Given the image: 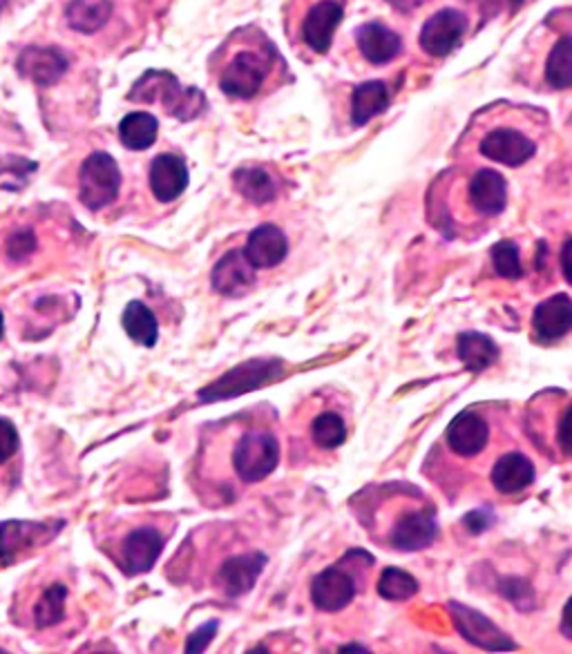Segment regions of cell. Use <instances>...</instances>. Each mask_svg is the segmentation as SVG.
Returning <instances> with one entry per match:
<instances>
[{
  "label": "cell",
  "instance_id": "obj_1",
  "mask_svg": "<svg viewBox=\"0 0 572 654\" xmlns=\"http://www.w3.org/2000/svg\"><path fill=\"white\" fill-rule=\"evenodd\" d=\"M128 101L132 103H163L168 114L177 117L179 121H190L204 112L207 99L202 90L188 88L183 90L174 74L148 70L128 92Z\"/></svg>",
  "mask_w": 572,
  "mask_h": 654
},
{
  "label": "cell",
  "instance_id": "obj_2",
  "mask_svg": "<svg viewBox=\"0 0 572 654\" xmlns=\"http://www.w3.org/2000/svg\"><path fill=\"white\" fill-rule=\"evenodd\" d=\"M278 57L280 54L273 50V46L269 41L260 50L258 48L240 50L229 61V66L224 68V72L220 77L222 92L233 99H242V101L258 97L275 70Z\"/></svg>",
  "mask_w": 572,
  "mask_h": 654
},
{
  "label": "cell",
  "instance_id": "obj_3",
  "mask_svg": "<svg viewBox=\"0 0 572 654\" xmlns=\"http://www.w3.org/2000/svg\"><path fill=\"white\" fill-rule=\"evenodd\" d=\"M63 527V521H3L0 523V565L10 567L30 559V554L50 545Z\"/></svg>",
  "mask_w": 572,
  "mask_h": 654
},
{
  "label": "cell",
  "instance_id": "obj_4",
  "mask_svg": "<svg viewBox=\"0 0 572 654\" xmlns=\"http://www.w3.org/2000/svg\"><path fill=\"white\" fill-rule=\"evenodd\" d=\"M280 465V443L267 429L247 431L233 452V467L242 483L253 485L269 479Z\"/></svg>",
  "mask_w": 572,
  "mask_h": 654
},
{
  "label": "cell",
  "instance_id": "obj_5",
  "mask_svg": "<svg viewBox=\"0 0 572 654\" xmlns=\"http://www.w3.org/2000/svg\"><path fill=\"white\" fill-rule=\"evenodd\" d=\"M284 371L280 360H247L244 364H238L209 386H204L198 395L200 402H220L231 400L238 395H244L249 391L262 389L275 378H280Z\"/></svg>",
  "mask_w": 572,
  "mask_h": 654
},
{
  "label": "cell",
  "instance_id": "obj_6",
  "mask_svg": "<svg viewBox=\"0 0 572 654\" xmlns=\"http://www.w3.org/2000/svg\"><path fill=\"white\" fill-rule=\"evenodd\" d=\"M121 190V170L108 152H92L79 170V199L90 210H103Z\"/></svg>",
  "mask_w": 572,
  "mask_h": 654
},
{
  "label": "cell",
  "instance_id": "obj_7",
  "mask_svg": "<svg viewBox=\"0 0 572 654\" xmlns=\"http://www.w3.org/2000/svg\"><path fill=\"white\" fill-rule=\"evenodd\" d=\"M344 0H315L300 21L302 43L315 54H327L331 50L335 30L344 21Z\"/></svg>",
  "mask_w": 572,
  "mask_h": 654
},
{
  "label": "cell",
  "instance_id": "obj_8",
  "mask_svg": "<svg viewBox=\"0 0 572 654\" xmlns=\"http://www.w3.org/2000/svg\"><path fill=\"white\" fill-rule=\"evenodd\" d=\"M465 32H468V19L461 12L441 10L425 21L419 43L425 54L443 59V57H450L461 46Z\"/></svg>",
  "mask_w": 572,
  "mask_h": 654
},
{
  "label": "cell",
  "instance_id": "obj_9",
  "mask_svg": "<svg viewBox=\"0 0 572 654\" xmlns=\"http://www.w3.org/2000/svg\"><path fill=\"white\" fill-rule=\"evenodd\" d=\"M479 150H481V154L485 159H490L494 163L519 168V165L528 163L534 157L536 145L521 130H514V128H494V130H490L481 139Z\"/></svg>",
  "mask_w": 572,
  "mask_h": 654
},
{
  "label": "cell",
  "instance_id": "obj_10",
  "mask_svg": "<svg viewBox=\"0 0 572 654\" xmlns=\"http://www.w3.org/2000/svg\"><path fill=\"white\" fill-rule=\"evenodd\" d=\"M70 68V59L59 48H26L19 54L17 70L39 88H50L63 79Z\"/></svg>",
  "mask_w": 572,
  "mask_h": 654
},
{
  "label": "cell",
  "instance_id": "obj_11",
  "mask_svg": "<svg viewBox=\"0 0 572 654\" xmlns=\"http://www.w3.org/2000/svg\"><path fill=\"white\" fill-rule=\"evenodd\" d=\"M445 441L456 456L474 459L490 443V424L479 413L463 411L450 422L445 431Z\"/></svg>",
  "mask_w": 572,
  "mask_h": 654
},
{
  "label": "cell",
  "instance_id": "obj_12",
  "mask_svg": "<svg viewBox=\"0 0 572 654\" xmlns=\"http://www.w3.org/2000/svg\"><path fill=\"white\" fill-rule=\"evenodd\" d=\"M439 536V523L432 512L410 510L405 512L390 534V543L399 552H421L428 550Z\"/></svg>",
  "mask_w": 572,
  "mask_h": 654
},
{
  "label": "cell",
  "instance_id": "obj_13",
  "mask_svg": "<svg viewBox=\"0 0 572 654\" xmlns=\"http://www.w3.org/2000/svg\"><path fill=\"white\" fill-rule=\"evenodd\" d=\"M255 266L247 260L244 251H229L213 269L211 284L224 298H242L255 284Z\"/></svg>",
  "mask_w": 572,
  "mask_h": 654
},
{
  "label": "cell",
  "instance_id": "obj_14",
  "mask_svg": "<svg viewBox=\"0 0 572 654\" xmlns=\"http://www.w3.org/2000/svg\"><path fill=\"white\" fill-rule=\"evenodd\" d=\"M355 596L353 576L340 567L322 570L311 583V601L320 612H340Z\"/></svg>",
  "mask_w": 572,
  "mask_h": 654
},
{
  "label": "cell",
  "instance_id": "obj_15",
  "mask_svg": "<svg viewBox=\"0 0 572 654\" xmlns=\"http://www.w3.org/2000/svg\"><path fill=\"white\" fill-rule=\"evenodd\" d=\"M264 567H267V556L260 552L231 556L222 563L218 572V585L224 590L227 596L238 598L242 594H249L255 587Z\"/></svg>",
  "mask_w": 572,
  "mask_h": 654
},
{
  "label": "cell",
  "instance_id": "obj_16",
  "mask_svg": "<svg viewBox=\"0 0 572 654\" xmlns=\"http://www.w3.org/2000/svg\"><path fill=\"white\" fill-rule=\"evenodd\" d=\"M163 536L154 527H139L123 543V570L128 576L145 574L154 567L163 552Z\"/></svg>",
  "mask_w": 572,
  "mask_h": 654
},
{
  "label": "cell",
  "instance_id": "obj_17",
  "mask_svg": "<svg viewBox=\"0 0 572 654\" xmlns=\"http://www.w3.org/2000/svg\"><path fill=\"white\" fill-rule=\"evenodd\" d=\"M360 54L373 66H388L403 52V39L388 26L371 21L355 30Z\"/></svg>",
  "mask_w": 572,
  "mask_h": 654
},
{
  "label": "cell",
  "instance_id": "obj_18",
  "mask_svg": "<svg viewBox=\"0 0 572 654\" xmlns=\"http://www.w3.org/2000/svg\"><path fill=\"white\" fill-rule=\"evenodd\" d=\"M468 194L479 214L496 217L508 208V181L492 168H483L470 179Z\"/></svg>",
  "mask_w": 572,
  "mask_h": 654
},
{
  "label": "cell",
  "instance_id": "obj_19",
  "mask_svg": "<svg viewBox=\"0 0 572 654\" xmlns=\"http://www.w3.org/2000/svg\"><path fill=\"white\" fill-rule=\"evenodd\" d=\"M534 333L541 342H556L572 331V300L563 293L548 298L534 309Z\"/></svg>",
  "mask_w": 572,
  "mask_h": 654
},
{
  "label": "cell",
  "instance_id": "obj_20",
  "mask_svg": "<svg viewBox=\"0 0 572 654\" xmlns=\"http://www.w3.org/2000/svg\"><path fill=\"white\" fill-rule=\"evenodd\" d=\"M454 621L459 625V632L470 641L485 650H512L514 643L508 638L494 623H490L483 614H479L472 607H465L461 603H452Z\"/></svg>",
  "mask_w": 572,
  "mask_h": 654
},
{
  "label": "cell",
  "instance_id": "obj_21",
  "mask_svg": "<svg viewBox=\"0 0 572 654\" xmlns=\"http://www.w3.org/2000/svg\"><path fill=\"white\" fill-rule=\"evenodd\" d=\"M287 253H289L287 235L273 224L258 227L249 235L244 246V255L255 269H275L278 264L287 260Z\"/></svg>",
  "mask_w": 572,
  "mask_h": 654
},
{
  "label": "cell",
  "instance_id": "obj_22",
  "mask_svg": "<svg viewBox=\"0 0 572 654\" xmlns=\"http://www.w3.org/2000/svg\"><path fill=\"white\" fill-rule=\"evenodd\" d=\"M150 188L163 203L179 199L188 188V168L183 159L177 154H159L150 165Z\"/></svg>",
  "mask_w": 572,
  "mask_h": 654
},
{
  "label": "cell",
  "instance_id": "obj_23",
  "mask_svg": "<svg viewBox=\"0 0 572 654\" xmlns=\"http://www.w3.org/2000/svg\"><path fill=\"white\" fill-rule=\"evenodd\" d=\"M490 481L499 494H505V496L519 494L534 483V465L528 456L519 452L505 454L494 463Z\"/></svg>",
  "mask_w": 572,
  "mask_h": 654
},
{
  "label": "cell",
  "instance_id": "obj_24",
  "mask_svg": "<svg viewBox=\"0 0 572 654\" xmlns=\"http://www.w3.org/2000/svg\"><path fill=\"white\" fill-rule=\"evenodd\" d=\"M390 105V90L383 81L360 83L351 94V123L355 128L383 114Z\"/></svg>",
  "mask_w": 572,
  "mask_h": 654
},
{
  "label": "cell",
  "instance_id": "obj_25",
  "mask_svg": "<svg viewBox=\"0 0 572 654\" xmlns=\"http://www.w3.org/2000/svg\"><path fill=\"white\" fill-rule=\"evenodd\" d=\"M456 353H459V360L465 364V369L472 373H481L499 360V349L494 340L476 331H465L459 335Z\"/></svg>",
  "mask_w": 572,
  "mask_h": 654
},
{
  "label": "cell",
  "instance_id": "obj_26",
  "mask_svg": "<svg viewBox=\"0 0 572 654\" xmlns=\"http://www.w3.org/2000/svg\"><path fill=\"white\" fill-rule=\"evenodd\" d=\"M112 17L110 0H72L66 10L68 26L81 34L99 32Z\"/></svg>",
  "mask_w": 572,
  "mask_h": 654
},
{
  "label": "cell",
  "instance_id": "obj_27",
  "mask_svg": "<svg viewBox=\"0 0 572 654\" xmlns=\"http://www.w3.org/2000/svg\"><path fill=\"white\" fill-rule=\"evenodd\" d=\"M123 331L128 333V338L139 344V346H148L152 349L159 340V322L154 318V313L139 300H132L126 311H123Z\"/></svg>",
  "mask_w": 572,
  "mask_h": 654
},
{
  "label": "cell",
  "instance_id": "obj_28",
  "mask_svg": "<svg viewBox=\"0 0 572 654\" xmlns=\"http://www.w3.org/2000/svg\"><path fill=\"white\" fill-rule=\"evenodd\" d=\"M159 134V121L148 112H130L119 123V139L128 150H148Z\"/></svg>",
  "mask_w": 572,
  "mask_h": 654
},
{
  "label": "cell",
  "instance_id": "obj_29",
  "mask_svg": "<svg viewBox=\"0 0 572 654\" xmlns=\"http://www.w3.org/2000/svg\"><path fill=\"white\" fill-rule=\"evenodd\" d=\"M233 183H235L238 192L255 205L271 203L278 194V185H275L273 177L262 168H240L233 174Z\"/></svg>",
  "mask_w": 572,
  "mask_h": 654
},
{
  "label": "cell",
  "instance_id": "obj_30",
  "mask_svg": "<svg viewBox=\"0 0 572 654\" xmlns=\"http://www.w3.org/2000/svg\"><path fill=\"white\" fill-rule=\"evenodd\" d=\"M545 83L552 90L572 88V34L561 37L545 61Z\"/></svg>",
  "mask_w": 572,
  "mask_h": 654
},
{
  "label": "cell",
  "instance_id": "obj_31",
  "mask_svg": "<svg viewBox=\"0 0 572 654\" xmlns=\"http://www.w3.org/2000/svg\"><path fill=\"white\" fill-rule=\"evenodd\" d=\"M66 601H68V587L61 583L50 585L39 603L34 605V623L39 630H48L52 625H59L66 618Z\"/></svg>",
  "mask_w": 572,
  "mask_h": 654
},
{
  "label": "cell",
  "instance_id": "obj_32",
  "mask_svg": "<svg viewBox=\"0 0 572 654\" xmlns=\"http://www.w3.org/2000/svg\"><path fill=\"white\" fill-rule=\"evenodd\" d=\"M311 439L320 450H338L347 443V424L335 411H324L311 424Z\"/></svg>",
  "mask_w": 572,
  "mask_h": 654
},
{
  "label": "cell",
  "instance_id": "obj_33",
  "mask_svg": "<svg viewBox=\"0 0 572 654\" xmlns=\"http://www.w3.org/2000/svg\"><path fill=\"white\" fill-rule=\"evenodd\" d=\"M419 592V581L399 567H388L380 574L378 594L388 601H408Z\"/></svg>",
  "mask_w": 572,
  "mask_h": 654
},
{
  "label": "cell",
  "instance_id": "obj_34",
  "mask_svg": "<svg viewBox=\"0 0 572 654\" xmlns=\"http://www.w3.org/2000/svg\"><path fill=\"white\" fill-rule=\"evenodd\" d=\"M37 170H39V165L34 161H28L21 157L0 159V188L21 190L23 185H28L30 174Z\"/></svg>",
  "mask_w": 572,
  "mask_h": 654
},
{
  "label": "cell",
  "instance_id": "obj_35",
  "mask_svg": "<svg viewBox=\"0 0 572 654\" xmlns=\"http://www.w3.org/2000/svg\"><path fill=\"white\" fill-rule=\"evenodd\" d=\"M492 264L499 278L503 280H519L523 278V266H521V258H519V249L514 242H499L492 249Z\"/></svg>",
  "mask_w": 572,
  "mask_h": 654
},
{
  "label": "cell",
  "instance_id": "obj_36",
  "mask_svg": "<svg viewBox=\"0 0 572 654\" xmlns=\"http://www.w3.org/2000/svg\"><path fill=\"white\" fill-rule=\"evenodd\" d=\"M21 447V439H19V431L17 426L0 417V465H6L10 459H14L19 454Z\"/></svg>",
  "mask_w": 572,
  "mask_h": 654
},
{
  "label": "cell",
  "instance_id": "obj_37",
  "mask_svg": "<svg viewBox=\"0 0 572 654\" xmlns=\"http://www.w3.org/2000/svg\"><path fill=\"white\" fill-rule=\"evenodd\" d=\"M8 258L14 260V262H26L34 251H37V238L32 231H21V233H14L10 240H8Z\"/></svg>",
  "mask_w": 572,
  "mask_h": 654
},
{
  "label": "cell",
  "instance_id": "obj_38",
  "mask_svg": "<svg viewBox=\"0 0 572 654\" xmlns=\"http://www.w3.org/2000/svg\"><path fill=\"white\" fill-rule=\"evenodd\" d=\"M218 627H220V621H215V618L209 621V623H204V625H200L193 634H190L185 638V652L188 654H200V652H204L211 645V641L215 638Z\"/></svg>",
  "mask_w": 572,
  "mask_h": 654
},
{
  "label": "cell",
  "instance_id": "obj_39",
  "mask_svg": "<svg viewBox=\"0 0 572 654\" xmlns=\"http://www.w3.org/2000/svg\"><path fill=\"white\" fill-rule=\"evenodd\" d=\"M556 447L565 459H572V404L563 411L556 424Z\"/></svg>",
  "mask_w": 572,
  "mask_h": 654
},
{
  "label": "cell",
  "instance_id": "obj_40",
  "mask_svg": "<svg viewBox=\"0 0 572 654\" xmlns=\"http://www.w3.org/2000/svg\"><path fill=\"white\" fill-rule=\"evenodd\" d=\"M465 525L470 527V532L481 534L483 530H488V527L492 525V519H490V514H485L483 510H476V512H472V514L465 516Z\"/></svg>",
  "mask_w": 572,
  "mask_h": 654
},
{
  "label": "cell",
  "instance_id": "obj_41",
  "mask_svg": "<svg viewBox=\"0 0 572 654\" xmlns=\"http://www.w3.org/2000/svg\"><path fill=\"white\" fill-rule=\"evenodd\" d=\"M561 271L568 284H572V238L561 249Z\"/></svg>",
  "mask_w": 572,
  "mask_h": 654
},
{
  "label": "cell",
  "instance_id": "obj_42",
  "mask_svg": "<svg viewBox=\"0 0 572 654\" xmlns=\"http://www.w3.org/2000/svg\"><path fill=\"white\" fill-rule=\"evenodd\" d=\"M385 3H388L390 8H394L397 12L410 14V12L419 10L421 6H425V3H428V0H385Z\"/></svg>",
  "mask_w": 572,
  "mask_h": 654
},
{
  "label": "cell",
  "instance_id": "obj_43",
  "mask_svg": "<svg viewBox=\"0 0 572 654\" xmlns=\"http://www.w3.org/2000/svg\"><path fill=\"white\" fill-rule=\"evenodd\" d=\"M561 623H563L565 632H570V634H572V596H570V601H568V603H565V607H563Z\"/></svg>",
  "mask_w": 572,
  "mask_h": 654
},
{
  "label": "cell",
  "instance_id": "obj_44",
  "mask_svg": "<svg viewBox=\"0 0 572 654\" xmlns=\"http://www.w3.org/2000/svg\"><path fill=\"white\" fill-rule=\"evenodd\" d=\"M340 652H369V647H364V645H358V643H351V645H342L340 647Z\"/></svg>",
  "mask_w": 572,
  "mask_h": 654
},
{
  "label": "cell",
  "instance_id": "obj_45",
  "mask_svg": "<svg viewBox=\"0 0 572 654\" xmlns=\"http://www.w3.org/2000/svg\"><path fill=\"white\" fill-rule=\"evenodd\" d=\"M3 335H6V315L3 311H0V340H3Z\"/></svg>",
  "mask_w": 572,
  "mask_h": 654
},
{
  "label": "cell",
  "instance_id": "obj_46",
  "mask_svg": "<svg viewBox=\"0 0 572 654\" xmlns=\"http://www.w3.org/2000/svg\"><path fill=\"white\" fill-rule=\"evenodd\" d=\"M6 6H8V0H0V12L6 10Z\"/></svg>",
  "mask_w": 572,
  "mask_h": 654
}]
</instances>
